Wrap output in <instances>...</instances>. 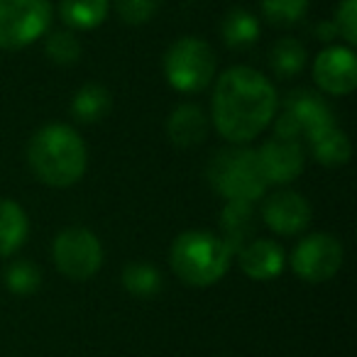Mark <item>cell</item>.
<instances>
[{"label": "cell", "mask_w": 357, "mask_h": 357, "mask_svg": "<svg viewBox=\"0 0 357 357\" xmlns=\"http://www.w3.org/2000/svg\"><path fill=\"white\" fill-rule=\"evenodd\" d=\"M279 110L274 84L250 66H233L215 81L211 120L230 144H248L272 125Z\"/></svg>", "instance_id": "6da1fadb"}, {"label": "cell", "mask_w": 357, "mask_h": 357, "mask_svg": "<svg viewBox=\"0 0 357 357\" xmlns=\"http://www.w3.org/2000/svg\"><path fill=\"white\" fill-rule=\"evenodd\" d=\"M27 162L42 184L66 189L86 174L89 149L74 128L64 123H50L32 135Z\"/></svg>", "instance_id": "7a4b0ae2"}, {"label": "cell", "mask_w": 357, "mask_h": 357, "mask_svg": "<svg viewBox=\"0 0 357 357\" xmlns=\"http://www.w3.org/2000/svg\"><path fill=\"white\" fill-rule=\"evenodd\" d=\"M233 250L208 230L181 233L172 245V269L189 287H211L220 282L233 262Z\"/></svg>", "instance_id": "3957f363"}, {"label": "cell", "mask_w": 357, "mask_h": 357, "mask_svg": "<svg viewBox=\"0 0 357 357\" xmlns=\"http://www.w3.org/2000/svg\"><path fill=\"white\" fill-rule=\"evenodd\" d=\"M208 181L223 199L255 204L267 191V178L257 159V149L235 147L218 152L208 164Z\"/></svg>", "instance_id": "277c9868"}, {"label": "cell", "mask_w": 357, "mask_h": 357, "mask_svg": "<svg viewBox=\"0 0 357 357\" xmlns=\"http://www.w3.org/2000/svg\"><path fill=\"white\" fill-rule=\"evenodd\" d=\"M164 76L178 93H199L215 76V54L201 37H181L164 54Z\"/></svg>", "instance_id": "5b68a950"}, {"label": "cell", "mask_w": 357, "mask_h": 357, "mask_svg": "<svg viewBox=\"0 0 357 357\" xmlns=\"http://www.w3.org/2000/svg\"><path fill=\"white\" fill-rule=\"evenodd\" d=\"M50 0H0V50H25L50 30Z\"/></svg>", "instance_id": "8992f818"}, {"label": "cell", "mask_w": 357, "mask_h": 357, "mask_svg": "<svg viewBox=\"0 0 357 357\" xmlns=\"http://www.w3.org/2000/svg\"><path fill=\"white\" fill-rule=\"evenodd\" d=\"M52 255H54L56 269L74 282H86L103 267V245L86 228L61 230L54 240Z\"/></svg>", "instance_id": "52a82bcc"}, {"label": "cell", "mask_w": 357, "mask_h": 357, "mask_svg": "<svg viewBox=\"0 0 357 357\" xmlns=\"http://www.w3.org/2000/svg\"><path fill=\"white\" fill-rule=\"evenodd\" d=\"M342 250L340 240L331 233H313L306 235L291 252V269L303 282L321 284L333 279L342 267Z\"/></svg>", "instance_id": "ba28073f"}, {"label": "cell", "mask_w": 357, "mask_h": 357, "mask_svg": "<svg viewBox=\"0 0 357 357\" xmlns=\"http://www.w3.org/2000/svg\"><path fill=\"white\" fill-rule=\"evenodd\" d=\"M274 120H277L274 123L277 137L298 139L303 135L308 139L313 132H318V130L333 123V113L318 93H313V91H294V93L287 96L282 113Z\"/></svg>", "instance_id": "9c48e42d"}, {"label": "cell", "mask_w": 357, "mask_h": 357, "mask_svg": "<svg viewBox=\"0 0 357 357\" xmlns=\"http://www.w3.org/2000/svg\"><path fill=\"white\" fill-rule=\"evenodd\" d=\"M313 79L331 96H350L357 89V56L350 47H326L313 59Z\"/></svg>", "instance_id": "30bf717a"}, {"label": "cell", "mask_w": 357, "mask_h": 357, "mask_svg": "<svg viewBox=\"0 0 357 357\" xmlns=\"http://www.w3.org/2000/svg\"><path fill=\"white\" fill-rule=\"evenodd\" d=\"M257 159L267 184H289L303 172L306 154L298 139L272 137L257 149Z\"/></svg>", "instance_id": "8fae6325"}, {"label": "cell", "mask_w": 357, "mask_h": 357, "mask_svg": "<svg viewBox=\"0 0 357 357\" xmlns=\"http://www.w3.org/2000/svg\"><path fill=\"white\" fill-rule=\"evenodd\" d=\"M267 228L277 235H298L311 223V206L296 191H277L262 206Z\"/></svg>", "instance_id": "7c38bea8"}, {"label": "cell", "mask_w": 357, "mask_h": 357, "mask_svg": "<svg viewBox=\"0 0 357 357\" xmlns=\"http://www.w3.org/2000/svg\"><path fill=\"white\" fill-rule=\"evenodd\" d=\"M240 269L245 277L252 282H269L282 274L284 264H287V255H284L282 245L274 243L269 238H255L248 245L238 250Z\"/></svg>", "instance_id": "4fadbf2b"}, {"label": "cell", "mask_w": 357, "mask_h": 357, "mask_svg": "<svg viewBox=\"0 0 357 357\" xmlns=\"http://www.w3.org/2000/svg\"><path fill=\"white\" fill-rule=\"evenodd\" d=\"M167 135L174 147L191 149L201 144L208 135V118L196 103H181L167 120Z\"/></svg>", "instance_id": "5bb4252c"}, {"label": "cell", "mask_w": 357, "mask_h": 357, "mask_svg": "<svg viewBox=\"0 0 357 357\" xmlns=\"http://www.w3.org/2000/svg\"><path fill=\"white\" fill-rule=\"evenodd\" d=\"M255 235V211L252 204H243V201H228L220 213V238L225 240L233 255L238 252L243 245H248Z\"/></svg>", "instance_id": "9a60e30c"}, {"label": "cell", "mask_w": 357, "mask_h": 357, "mask_svg": "<svg viewBox=\"0 0 357 357\" xmlns=\"http://www.w3.org/2000/svg\"><path fill=\"white\" fill-rule=\"evenodd\" d=\"M30 233V220L20 204L0 199V257H10L25 245Z\"/></svg>", "instance_id": "2e32d148"}, {"label": "cell", "mask_w": 357, "mask_h": 357, "mask_svg": "<svg viewBox=\"0 0 357 357\" xmlns=\"http://www.w3.org/2000/svg\"><path fill=\"white\" fill-rule=\"evenodd\" d=\"M308 144H311V152L323 167H342V164L350 162L352 154V144L350 137L337 128L335 123L326 125L323 130L313 132L308 137Z\"/></svg>", "instance_id": "e0dca14e"}, {"label": "cell", "mask_w": 357, "mask_h": 357, "mask_svg": "<svg viewBox=\"0 0 357 357\" xmlns=\"http://www.w3.org/2000/svg\"><path fill=\"white\" fill-rule=\"evenodd\" d=\"M110 13V0H61L59 15L71 30H96Z\"/></svg>", "instance_id": "ac0fdd59"}, {"label": "cell", "mask_w": 357, "mask_h": 357, "mask_svg": "<svg viewBox=\"0 0 357 357\" xmlns=\"http://www.w3.org/2000/svg\"><path fill=\"white\" fill-rule=\"evenodd\" d=\"M110 105H113V100H110V93L105 86L86 84L74 93L71 113H74V118L79 120V123L93 125L110 113Z\"/></svg>", "instance_id": "d6986e66"}, {"label": "cell", "mask_w": 357, "mask_h": 357, "mask_svg": "<svg viewBox=\"0 0 357 357\" xmlns=\"http://www.w3.org/2000/svg\"><path fill=\"white\" fill-rule=\"evenodd\" d=\"M220 35H223L225 45H228L230 50L252 47L259 37V20L250 10H245V8H233V10L223 17Z\"/></svg>", "instance_id": "ffe728a7"}, {"label": "cell", "mask_w": 357, "mask_h": 357, "mask_svg": "<svg viewBox=\"0 0 357 357\" xmlns=\"http://www.w3.org/2000/svg\"><path fill=\"white\" fill-rule=\"evenodd\" d=\"M269 64H272L274 74L284 76V79H291L298 71L306 66V50L298 45V40L291 37H284L269 52Z\"/></svg>", "instance_id": "44dd1931"}, {"label": "cell", "mask_w": 357, "mask_h": 357, "mask_svg": "<svg viewBox=\"0 0 357 357\" xmlns=\"http://www.w3.org/2000/svg\"><path fill=\"white\" fill-rule=\"evenodd\" d=\"M123 284L132 296L149 298L162 289V277L147 262H132L123 269Z\"/></svg>", "instance_id": "7402d4cb"}, {"label": "cell", "mask_w": 357, "mask_h": 357, "mask_svg": "<svg viewBox=\"0 0 357 357\" xmlns=\"http://www.w3.org/2000/svg\"><path fill=\"white\" fill-rule=\"evenodd\" d=\"M311 0H259L262 15L274 27H294L308 13Z\"/></svg>", "instance_id": "603a6c76"}, {"label": "cell", "mask_w": 357, "mask_h": 357, "mask_svg": "<svg viewBox=\"0 0 357 357\" xmlns=\"http://www.w3.org/2000/svg\"><path fill=\"white\" fill-rule=\"evenodd\" d=\"M45 52L56 66H74L81 56V42L74 32L59 30L52 32L45 42Z\"/></svg>", "instance_id": "cb8c5ba5"}, {"label": "cell", "mask_w": 357, "mask_h": 357, "mask_svg": "<svg viewBox=\"0 0 357 357\" xmlns=\"http://www.w3.org/2000/svg\"><path fill=\"white\" fill-rule=\"evenodd\" d=\"M6 284L13 294H17V296H30V294H35L37 289H40L42 274L32 262L17 259V262H13L10 267H8Z\"/></svg>", "instance_id": "d4e9b609"}, {"label": "cell", "mask_w": 357, "mask_h": 357, "mask_svg": "<svg viewBox=\"0 0 357 357\" xmlns=\"http://www.w3.org/2000/svg\"><path fill=\"white\" fill-rule=\"evenodd\" d=\"M162 0H110V6L115 8L118 17L130 27H137L149 22L159 10Z\"/></svg>", "instance_id": "484cf974"}, {"label": "cell", "mask_w": 357, "mask_h": 357, "mask_svg": "<svg viewBox=\"0 0 357 357\" xmlns=\"http://www.w3.org/2000/svg\"><path fill=\"white\" fill-rule=\"evenodd\" d=\"M333 30L352 47L357 42V0H340V6L335 10V22Z\"/></svg>", "instance_id": "4316f807"}]
</instances>
